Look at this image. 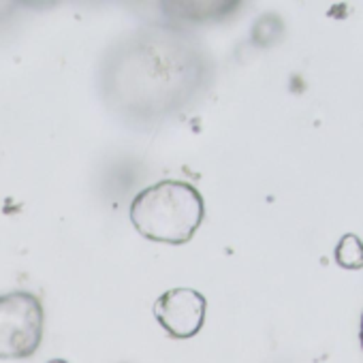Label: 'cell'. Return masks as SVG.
Instances as JSON below:
<instances>
[{
    "instance_id": "obj_3",
    "label": "cell",
    "mask_w": 363,
    "mask_h": 363,
    "mask_svg": "<svg viewBox=\"0 0 363 363\" xmlns=\"http://www.w3.org/2000/svg\"><path fill=\"white\" fill-rule=\"evenodd\" d=\"M208 301L195 289H171L162 293L154 303V316L158 325L177 340L197 335L206 323Z\"/></svg>"
},
{
    "instance_id": "obj_4",
    "label": "cell",
    "mask_w": 363,
    "mask_h": 363,
    "mask_svg": "<svg viewBox=\"0 0 363 363\" xmlns=\"http://www.w3.org/2000/svg\"><path fill=\"white\" fill-rule=\"evenodd\" d=\"M335 261L344 269H361L363 267V242L352 233L344 235L335 248Z\"/></svg>"
},
{
    "instance_id": "obj_1",
    "label": "cell",
    "mask_w": 363,
    "mask_h": 363,
    "mask_svg": "<svg viewBox=\"0 0 363 363\" xmlns=\"http://www.w3.org/2000/svg\"><path fill=\"white\" fill-rule=\"evenodd\" d=\"M206 216L203 197L189 182L162 179L143 189L130 203V223L139 235L162 244H186Z\"/></svg>"
},
{
    "instance_id": "obj_6",
    "label": "cell",
    "mask_w": 363,
    "mask_h": 363,
    "mask_svg": "<svg viewBox=\"0 0 363 363\" xmlns=\"http://www.w3.org/2000/svg\"><path fill=\"white\" fill-rule=\"evenodd\" d=\"M50 363H67V361H62V359H54V361H50Z\"/></svg>"
},
{
    "instance_id": "obj_5",
    "label": "cell",
    "mask_w": 363,
    "mask_h": 363,
    "mask_svg": "<svg viewBox=\"0 0 363 363\" xmlns=\"http://www.w3.org/2000/svg\"><path fill=\"white\" fill-rule=\"evenodd\" d=\"M361 348H363V316H361Z\"/></svg>"
},
{
    "instance_id": "obj_2",
    "label": "cell",
    "mask_w": 363,
    "mask_h": 363,
    "mask_svg": "<svg viewBox=\"0 0 363 363\" xmlns=\"http://www.w3.org/2000/svg\"><path fill=\"white\" fill-rule=\"evenodd\" d=\"M43 340V306L37 295H0V359H26Z\"/></svg>"
}]
</instances>
